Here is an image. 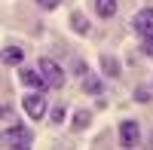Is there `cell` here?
<instances>
[{
    "label": "cell",
    "instance_id": "1",
    "mask_svg": "<svg viewBox=\"0 0 153 150\" xmlns=\"http://www.w3.org/2000/svg\"><path fill=\"white\" fill-rule=\"evenodd\" d=\"M22 110L28 114L31 120H43L49 114V104H46V95L43 92H28L22 98Z\"/></svg>",
    "mask_w": 153,
    "mask_h": 150
},
{
    "label": "cell",
    "instance_id": "2",
    "mask_svg": "<svg viewBox=\"0 0 153 150\" xmlns=\"http://www.w3.org/2000/svg\"><path fill=\"white\" fill-rule=\"evenodd\" d=\"M117 135H120V147H123V150H135L138 144H141V129H138V120H123L120 129H117Z\"/></svg>",
    "mask_w": 153,
    "mask_h": 150
},
{
    "label": "cell",
    "instance_id": "3",
    "mask_svg": "<svg viewBox=\"0 0 153 150\" xmlns=\"http://www.w3.org/2000/svg\"><path fill=\"white\" fill-rule=\"evenodd\" d=\"M31 138H34L31 129H28V126H22V123H16V126L3 129V135H0V141H3L6 147H28Z\"/></svg>",
    "mask_w": 153,
    "mask_h": 150
},
{
    "label": "cell",
    "instance_id": "4",
    "mask_svg": "<svg viewBox=\"0 0 153 150\" xmlns=\"http://www.w3.org/2000/svg\"><path fill=\"white\" fill-rule=\"evenodd\" d=\"M40 74H43V80L52 86V89H61V86H65V71H61L58 61H52V58H40Z\"/></svg>",
    "mask_w": 153,
    "mask_h": 150
},
{
    "label": "cell",
    "instance_id": "5",
    "mask_svg": "<svg viewBox=\"0 0 153 150\" xmlns=\"http://www.w3.org/2000/svg\"><path fill=\"white\" fill-rule=\"evenodd\" d=\"M19 80H22L25 89H34V92L49 89V83L43 80V74H40V71H34V68H19Z\"/></svg>",
    "mask_w": 153,
    "mask_h": 150
},
{
    "label": "cell",
    "instance_id": "6",
    "mask_svg": "<svg viewBox=\"0 0 153 150\" xmlns=\"http://www.w3.org/2000/svg\"><path fill=\"white\" fill-rule=\"evenodd\" d=\"M132 28H135L138 34H141V37L153 34V6H144V9H138V12H135Z\"/></svg>",
    "mask_w": 153,
    "mask_h": 150
},
{
    "label": "cell",
    "instance_id": "7",
    "mask_svg": "<svg viewBox=\"0 0 153 150\" xmlns=\"http://www.w3.org/2000/svg\"><path fill=\"white\" fill-rule=\"evenodd\" d=\"M101 74H107L110 80H117L120 74H123V65H120V58H113V55H101Z\"/></svg>",
    "mask_w": 153,
    "mask_h": 150
},
{
    "label": "cell",
    "instance_id": "8",
    "mask_svg": "<svg viewBox=\"0 0 153 150\" xmlns=\"http://www.w3.org/2000/svg\"><path fill=\"white\" fill-rule=\"evenodd\" d=\"M0 58H3V65H12V68H19L22 61H25V49H19V46H6L3 52H0Z\"/></svg>",
    "mask_w": 153,
    "mask_h": 150
},
{
    "label": "cell",
    "instance_id": "9",
    "mask_svg": "<svg viewBox=\"0 0 153 150\" xmlns=\"http://www.w3.org/2000/svg\"><path fill=\"white\" fill-rule=\"evenodd\" d=\"M117 9H120L117 0H95V16H101V19H113Z\"/></svg>",
    "mask_w": 153,
    "mask_h": 150
},
{
    "label": "cell",
    "instance_id": "10",
    "mask_svg": "<svg viewBox=\"0 0 153 150\" xmlns=\"http://www.w3.org/2000/svg\"><path fill=\"white\" fill-rule=\"evenodd\" d=\"M71 28L80 34V37H86L89 34V19L83 16V12H74V16H71Z\"/></svg>",
    "mask_w": 153,
    "mask_h": 150
},
{
    "label": "cell",
    "instance_id": "11",
    "mask_svg": "<svg viewBox=\"0 0 153 150\" xmlns=\"http://www.w3.org/2000/svg\"><path fill=\"white\" fill-rule=\"evenodd\" d=\"M83 92L86 95H101V80L95 77V74H86L83 77Z\"/></svg>",
    "mask_w": 153,
    "mask_h": 150
},
{
    "label": "cell",
    "instance_id": "12",
    "mask_svg": "<svg viewBox=\"0 0 153 150\" xmlns=\"http://www.w3.org/2000/svg\"><path fill=\"white\" fill-rule=\"evenodd\" d=\"M89 120H92V114H89V110H76L74 120H71V126H74L76 132H83V129L89 126Z\"/></svg>",
    "mask_w": 153,
    "mask_h": 150
},
{
    "label": "cell",
    "instance_id": "13",
    "mask_svg": "<svg viewBox=\"0 0 153 150\" xmlns=\"http://www.w3.org/2000/svg\"><path fill=\"white\" fill-rule=\"evenodd\" d=\"M135 101H141V104L150 101V89H147V86H138V89H135Z\"/></svg>",
    "mask_w": 153,
    "mask_h": 150
},
{
    "label": "cell",
    "instance_id": "14",
    "mask_svg": "<svg viewBox=\"0 0 153 150\" xmlns=\"http://www.w3.org/2000/svg\"><path fill=\"white\" fill-rule=\"evenodd\" d=\"M74 74H76V77H86V74H89V68H86V61H74Z\"/></svg>",
    "mask_w": 153,
    "mask_h": 150
},
{
    "label": "cell",
    "instance_id": "15",
    "mask_svg": "<svg viewBox=\"0 0 153 150\" xmlns=\"http://www.w3.org/2000/svg\"><path fill=\"white\" fill-rule=\"evenodd\" d=\"M58 3H61V0H37L40 9H58Z\"/></svg>",
    "mask_w": 153,
    "mask_h": 150
},
{
    "label": "cell",
    "instance_id": "16",
    "mask_svg": "<svg viewBox=\"0 0 153 150\" xmlns=\"http://www.w3.org/2000/svg\"><path fill=\"white\" fill-rule=\"evenodd\" d=\"M0 120H12V107H6V104L0 107Z\"/></svg>",
    "mask_w": 153,
    "mask_h": 150
},
{
    "label": "cell",
    "instance_id": "17",
    "mask_svg": "<svg viewBox=\"0 0 153 150\" xmlns=\"http://www.w3.org/2000/svg\"><path fill=\"white\" fill-rule=\"evenodd\" d=\"M49 117H52V123H58L61 117H65V110H61V107H52V114H49Z\"/></svg>",
    "mask_w": 153,
    "mask_h": 150
},
{
    "label": "cell",
    "instance_id": "18",
    "mask_svg": "<svg viewBox=\"0 0 153 150\" xmlns=\"http://www.w3.org/2000/svg\"><path fill=\"white\" fill-rule=\"evenodd\" d=\"M147 150H153V132L147 135Z\"/></svg>",
    "mask_w": 153,
    "mask_h": 150
},
{
    "label": "cell",
    "instance_id": "19",
    "mask_svg": "<svg viewBox=\"0 0 153 150\" xmlns=\"http://www.w3.org/2000/svg\"><path fill=\"white\" fill-rule=\"evenodd\" d=\"M12 150H28V147H12Z\"/></svg>",
    "mask_w": 153,
    "mask_h": 150
}]
</instances>
